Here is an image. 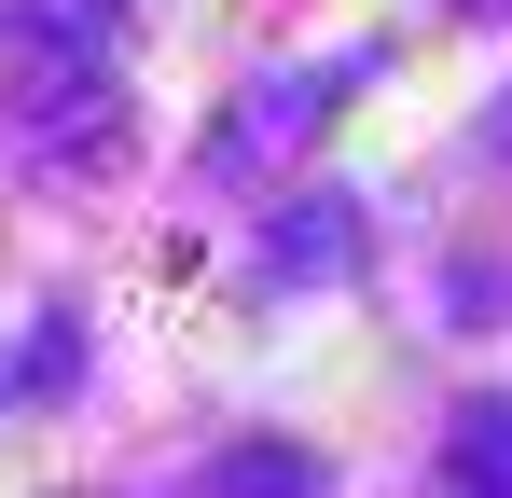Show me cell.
Wrapping results in <instances>:
<instances>
[{
    "instance_id": "1",
    "label": "cell",
    "mask_w": 512,
    "mask_h": 498,
    "mask_svg": "<svg viewBox=\"0 0 512 498\" xmlns=\"http://www.w3.org/2000/svg\"><path fill=\"white\" fill-rule=\"evenodd\" d=\"M346 70H360V56H333V70H277L250 111H236V125L208 139V166H263V153H291V139H305V125L333 111V83H346Z\"/></svg>"
},
{
    "instance_id": "2",
    "label": "cell",
    "mask_w": 512,
    "mask_h": 498,
    "mask_svg": "<svg viewBox=\"0 0 512 498\" xmlns=\"http://www.w3.org/2000/svg\"><path fill=\"white\" fill-rule=\"evenodd\" d=\"M263 249H277V277H346V263H360V208H346V194H291V208L263 222Z\"/></svg>"
},
{
    "instance_id": "3",
    "label": "cell",
    "mask_w": 512,
    "mask_h": 498,
    "mask_svg": "<svg viewBox=\"0 0 512 498\" xmlns=\"http://www.w3.org/2000/svg\"><path fill=\"white\" fill-rule=\"evenodd\" d=\"M443 498H512V402H457V429H443Z\"/></svg>"
},
{
    "instance_id": "4",
    "label": "cell",
    "mask_w": 512,
    "mask_h": 498,
    "mask_svg": "<svg viewBox=\"0 0 512 498\" xmlns=\"http://www.w3.org/2000/svg\"><path fill=\"white\" fill-rule=\"evenodd\" d=\"M125 0H14V56H111Z\"/></svg>"
},
{
    "instance_id": "5",
    "label": "cell",
    "mask_w": 512,
    "mask_h": 498,
    "mask_svg": "<svg viewBox=\"0 0 512 498\" xmlns=\"http://www.w3.org/2000/svg\"><path fill=\"white\" fill-rule=\"evenodd\" d=\"M208 498H319V457H305V443H236V457L208 471Z\"/></svg>"
},
{
    "instance_id": "6",
    "label": "cell",
    "mask_w": 512,
    "mask_h": 498,
    "mask_svg": "<svg viewBox=\"0 0 512 498\" xmlns=\"http://www.w3.org/2000/svg\"><path fill=\"white\" fill-rule=\"evenodd\" d=\"M56 374H70V332H28V346L0 360V402H28V388H56Z\"/></svg>"
},
{
    "instance_id": "7",
    "label": "cell",
    "mask_w": 512,
    "mask_h": 498,
    "mask_svg": "<svg viewBox=\"0 0 512 498\" xmlns=\"http://www.w3.org/2000/svg\"><path fill=\"white\" fill-rule=\"evenodd\" d=\"M471 14H499V0H471Z\"/></svg>"
}]
</instances>
